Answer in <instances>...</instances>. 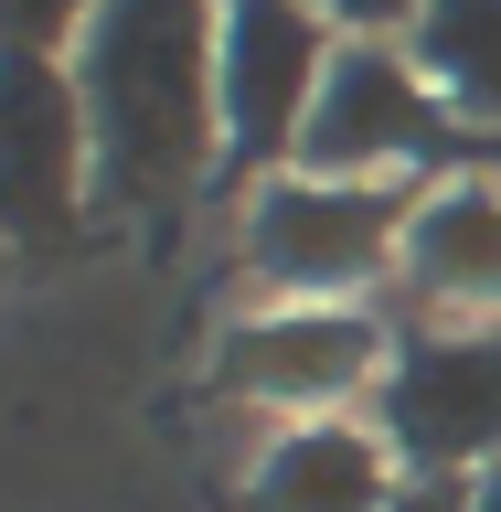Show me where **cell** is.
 Wrapping results in <instances>:
<instances>
[{
    "label": "cell",
    "instance_id": "cell-10",
    "mask_svg": "<svg viewBox=\"0 0 501 512\" xmlns=\"http://www.w3.org/2000/svg\"><path fill=\"white\" fill-rule=\"evenodd\" d=\"M416 75L448 96L459 128H501V0H438L427 22L406 32Z\"/></svg>",
    "mask_w": 501,
    "mask_h": 512
},
{
    "label": "cell",
    "instance_id": "cell-9",
    "mask_svg": "<svg viewBox=\"0 0 501 512\" xmlns=\"http://www.w3.org/2000/svg\"><path fill=\"white\" fill-rule=\"evenodd\" d=\"M395 448L384 427H352V416H299L267 438V459L246 470V512H384L395 502Z\"/></svg>",
    "mask_w": 501,
    "mask_h": 512
},
{
    "label": "cell",
    "instance_id": "cell-11",
    "mask_svg": "<svg viewBox=\"0 0 501 512\" xmlns=\"http://www.w3.org/2000/svg\"><path fill=\"white\" fill-rule=\"evenodd\" d=\"M107 11V0H0V54H75L86 43V22Z\"/></svg>",
    "mask_w": 501,
    "mask_h": 512
},
{
    "label": "cell",
    "instance_id": "cell-2",
    "mask_svg": "<svg viewBox=\"0 0 501 512\" xmlns=\"http://www.w3.org/2000/svg\"><path fill=\"white\" fill-rule=\"evenodd\" d=\"M427 182H320V171H267L246 192V267L288 299H342L406 267V224Z\"/></svg>",
    "mask_w": 501,
    "mask_h": 512
},
{
    "label": "cell",
    "instance_id": "cell-4",
    "mask_svg": "<svg viewBox=\"0 0 501 512\" xmlns=\"http://www.w3.org/2000/svg\"><path fill=\"white\" fill-rule=\"evenodd\" d=\"M448 139H459V118L416 75L406 43H342L320 96H310V128H299L288 171H320V182H416V160H438Z\"/></svg>",
    "mask_w": 501,
    "mask_h": 512
},
{
    "label": "cell",
    "instance_id": "cell-7",
    "mask_svg": "<svg viewBox=\"0 0 501 512\" xmlns=\"http://www.w3.org/2000/svg\"><path fill=\"white\" fill-rule=\"evenodd\" d=\"M384 363H395V331L352 299H288V310H256L214 342V384L246 406H278L288 427L342 416L363 384H384Z\"/></svg>",
    "mask_w": 501,
    "mask_h": 512
},
{
    "label": "cell",
    "instance_id": "cell-8",
    "mask_svg": "<svg viewBox=\"0 0 501 512\" xmlns=\"http://www.w3.org/2000/svg\"><path fill=\"white\" fill-rule=\"evenodd\" d=\"M406 299L438 320H501V182H427L406 224Z\"/></svg>",
    "mask_w": 501,
    "mask_h": 512
},
{
    "label": "cell",
    "instance_id": "cell-3",
    "mask_svg": "<svg viewBox=\"0 0 501 512\" xmlns=\"http://www.w3.org/2000/svg\"><path fill=\"white\" fill-rule=\"evenodd\" d=\"M384 448L395 470L480 480L501 459V320H416L384 363Z\"/></svg>",
    "mask_w": 501,
    "mask_h": 512
},
{
    "label": "cell",
    "instance_id": "cell-12",
    "mask_svg": "<svg viewBox=\"0 0 501 512\" xmlns=\"http://www.w3.org/2000/svg\"><path fill=\"white\" fill-rule=\"evenodd\" d=\"M438 0H320V22L342 32V43H406Z\"/></svg>",
    "mask_w": 501,
    "mask_h": 512
},
{
    "label": "cell",
    "instance_id": "cell-14",
    "mask_svg": "<svg viewBox=\"0 0 501 512\" xmlns=\"http://www.w3.org/2000/svg\"><path fill=\"white\" fill-rule=\"evenodd\" d=\"M470 512H501V459H491V470L470 480Z\"/></svg>",
    "mask_w": 501,
    "mask_h": 512
},
{
    "label": "cell",
    "instance_id": "cell-13",
    "mask_svg": "<svg viewBox=\"0 0 501 512\" xmlns=\"http://www.w3.org/2000/svg\"><path fill=\"white\" fill-rule=\"evenodd\" d=\"M384 512H470V480H427V470H406Z\"/></svg>",
    "mask_w": 501,
    "mask_h": 512
},
{
    "label": "cell",
    "instance_id": "cell-15",
    "mask_svg": "<svg viewBox=\"0 0 501 512\" xmlns=\"http://www.w3.org/2000/svg\"><path fill=\"white\" fill-rule=\"evenodd\" d=\"M0 246H11V235H0Z\"/></svg>",
    "mask_w": 501,
    "mask_h": 512
},
{
    "label": "cell",
    "instance_id": "cell-1",
    "mask_svg": "<svg viewBox=\"0 0 501 512\" xmlns=\"http://www.w3.org/2000/svg\"><path fill=\"white\" fill-rule=\"evenodd\" d=\"M64 64H75L86 139H96V203L182 214V192L224 160L214 0H107Z\"/></svg>",
    "mask_w": 501,
    "mask_h": 512
},
{
    "label": "cell",
    "instance_id": "cell-5",
    "mask_svg": "<svg viewBox=\"0 0 501 512\" xmlns=\"http://www.w3.org/2000/svg\"><path fill=\"white\" fill-rule=\"evenodd\" d=\"M342 54L320 0H214V96H224V171H267L299 150L310 96Z\"/></svg>",
    "mask_w": 501,
    "mask_h": 512
},
{
    "label": "cell",
    "instance_id": "cell-6",
    "mask_svg": "<svg viewBox=\"0 0 501 512\" xmlns=\"http://www.w3.org/2000/svg\"><path fill=\"white\" fill-rule=\"evenodd\" d=\"M96 203V139L75 64L0 54V235L11 246H75Z\"/></svg>",
    "mask_w": 501,
    "mask_h": 512
}]
</instances>
